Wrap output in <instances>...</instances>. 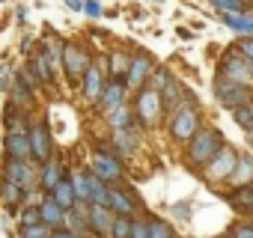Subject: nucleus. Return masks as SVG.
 <instances>
[{
    "mask_svg": "<svg viewBox=\"0 0 253 238\" xmlns=\"http://www.w3.org/2000/svg\"><path fill=\"white\" fill-rule=\"evenodd\" d=\"M170 80H173V75H170L167 69H155V72L149 75V80H146V83H149L152 89H164V86H167Z\"/></svg>",
    "mask_w": 253,
    "mask_h": 238,
    "instance_id": "nucleus-36",
    "label": "nucleus"
},
{
    "mask_svg": "<svg viewBox=\"0 0 253 238\" xmlns=\"http://www.w3.org/2000/svg\"><path fill=\"white\" fill-rule=\"evenodd\" d=\"M51 232H54V229H51L48 223H33V226H21V229H18L21 238H51Z\"/></svg>",
    "mask_w": 253,
    "mask_h": 238,
    "instance_id": "nucleus-34",
    "label": "nucleus"
},
{
    "mask_svg": "<svg viewBox=\"0 0 253 238\" xmlns=\"http://www.w3.org/2000/svg\"><path fill=\"white\" fill-rule=\"evenodd\" d=\"M113 152L116 155H131L134 149H137V134L131 131V128H119V131H113Z\"/></svg>",
    "mask_w": 253,
    "mask_h": 238,
    "instance_id": "nucleus-24",
    "label": "nucleus"
},
{
    "mask_svg": "<svg viewBox=\"0 0 253 238\" xmlns=\"http://www.w3.org/2000/svg\"><path fill=\"white\" fill-rule=\"evenodd\" d=\"M229 182H235L238 188L253 182V155H238V164H235V173Z\"/></svg>",
    "mask_w": 253,
    "mask_h": 238,
    "instance_id": "nucleus-27",
    "label": "nucleus"
},
{
    "mask_svg": "<svg viewBox=\"0 0 253 238\" xmlns=\"http://www.w3.org/2000/svg\"><path fill=\"white\" fill-rule=\"evenodd\" d=\"M235 48H238L247 60H253V36H241V42H238Z\"/></svg>",
    "mask_w": 253,
    "mask_h": 238,
    "instance_id": "nucleus-41",
    "label": "nucleus"
},
{
    "mask_svg": "<svg viewBox=\"0 0 253 238\" xmlns=\"http://www.w3.org/2000/svg\"><path fill=\"white\" fill-rule=\"evenodd\" d=\"M131 226H134L131 214H116L110 226V238H131Z\"/></svg>",
    "mask_w": 253,
    "mask_h": 238,
    "instance_id": "nucleus-28",
    "label": "nucleus"
},
{
    "mask_svg": "<svg viewBox=\"0 0 253 238\" xmlns=\"http://www.w3.org/2000/svg\"><path fill=\"white\" fill-rule=\"evenodd\" d=\"M229 235H232V238H253V226H250V223H235Z\"/></svg>",
    "mask_w": 253,
    "mask_h": 238,
    "instance_id": "nucleus-40",
    "label": "nucleus"
},
{
    "mask_svg": "<svg viewBox=\"0 0 253 238\" xmlns=\"http://www.w3.org/2000/svg\"><path fill=\"white\" fill-rule=\"evenodd\" d=\"M128 60H131V54L113 51V54L107 57V75H122V78H125V72H128Z\"/></svg>",
    "mask_w": 253,
    "mask_h": 238,
    "instance_id": "nucleus-29",
    "label": "nucleus"
},
{
    "mask_svg": "<svg viewBox=\"0 0 253 238\" xmlns=\"http://www.w3.org/2000/svg\"><path fill=\"white\" fill-rule=\"evenodd\" d=\"M209 3L217 12H241L244 9V0H209Z\"/></svg>",
    "mask_w": 253,
    "mask_h": 238,
    "instance_id": "nucleus-37",
    "label": "nucleus"
},
{
    "mask_svg": "<svg viewBox=\"0 0 253 238\" xmlns=\"http://www.w3.org/2000/svg\"><path fill=\"white\" fill-rule=\"evenodd\" d=\"M235 164H238V152H235L229 143H223V146L214 152V158L203 167V179H206V182H211V185H223V182H229V179H232Z\"/></svg>",
    "mask_w": 253,
    "mask_h": 238,
    "instance_id": "nucleus-5",
    "label": "nucleus"
},
{
    "mask_svg": "<svg viewBox=\"0 0 253 238\" xmlns=\"http://www.w3.org/2000/svg\"><path fill=\"white\" fill-rule=\"evenodd\" d=\"M179 89H182V86H179V80H176V78L161 89V95H164V107H170V110H173V107L179 104Z\"/></svg>",
    "mask_w": 253,
    "mask_h": 238,
    "instance_id": "nucleus-35",
    "label": "nucleus"
},
{
    "mask_svg": "<svg viewBox=\"0 0 253 238\" xmlns=\"http://www.w3.org/2000/svg\"><path fill=\"white\" fill-rule=\"evenodd\" d=\"M247 143L253 146V128H247Z\"/></svg>",
    "mask_w": 253,
    "mask_h": 238,
    "instance_id": "nucleus-47",
    "label": "nucleus"
},
{
    "mask_svg": "<svg viewBox=\"0 0 253 238\" xmlns=\"http://www.w3.org/2000/svg\"><path fill=\"white\" fill-rule=\"evenodd\" d=\"M39 211H42V223H48L51 229L66 226V208H63L60 202H54L48 194H45V199L39 202Z\"/></svg>",
    "mask_w": 253,
    "mask_h": 238,
    "instance_id": "nucleus-20",
    "label": "nucleus"
},
{
    "mask_svg": "<svg viewBox=\"0 0 253 238\" xmlns=\"http://www.w3.org/2000/svg\"><path fill=\"white\" fill-rule=\"evenodd\" d=\"M86 66H89V54H86V48L78 45V42H66V54H63V72H66V80H69V83H81Z\"/></svg>",
    "mask_w": 253,
    "mask_h": 238,
    "instance_id": "nucleus-9",
    "label": "nucleus"
},
{
    "mask_svg": "<svg viewBox=\"0 0 253 238\" xmlns=\"http://www.w3.org/2000/svg\"><path fill=\"white\" fill-rule=\"evenodd\" d=\"M30 69L36 72V78H39L42 83H54V69H51V63H48V57H45L42 45L36 48V57L30 60Z\"/></svg>",
    "mask_w": 253,
    "mask_h": 238,
    "instance_id": "nucleus-25",
    "label": "nucleus"
},
{
    "mask_svg": "<svg viewBox=\"0 0 253 238\" xmlns=\"http://www.w3.org/2000/svg\"><path fill=\"white\" fill-rule=\"evenodd\" d=\"M107 208L113 214H134V197H131V191L110 185L107 188Z\"/></svg>",
    "mask_w": 253,
    "mask_h": 238,
    "instance_id": "nucleus-16",
    "label": "nucleus"
},
{
    "mask_svg": "<svg viewBox=\"0 0 253 238\" xmlns=\"http://www.w3.org/2000/svg\"><path fill=\"white\" fill-rule=\"evenodd\" d=\"M3 176H6V179H12V182H18V185H24L27 191L36 185V170H33V164H30V161L6 158V164H3Z\"/></svg>",
    "mask_w": 253,
    "mask_h": 238,
    "instance_id": "nucleus-13",
    "label": "nucleus"
},
{
    "mask_svg": "<svg viewBox=\"0 0 253 238\" xmlns=\"http://www.w3.org/2000/svg\"><path fill=\"white\" fill-rule=\"evenodd\" d=\"M149 238H173V226L161 217H149Z\"/></svg>",
    "mask_w": 253,
    "mask_h": 238,
    "instance_id": "nucleus-33",
    "label": "nucleus"
},
{
    "mask_svg": "<svg viewBox=\"0 0 253 238\" xmlns=\"http://www.w3.org/2000/svg\"><path fill=\"white\" fill-rule=\"evenodd\" d=\"M211 89H214L217 104H220V107H226V110H235V107H241L244 101H250V98H253L250 86H244V83H238V80H232V78H226V75H220V72L214 75Z\"/></svg>",
    "mask_w": 253,
    "mask_h": 238,
    "instance_id": "nucleus-4",
    "label": "nucleus"
},
{
    "mask_svg": "<svg viewBox=\"0 0 253 238\" xmlns=\"http://www.w3.org/2000/svg\"><path fill=\"white\" fill-rule=\"evenodd\" d=\"M24 18H27V12H24V9H15V21H18V24H21V21H24Z\"/></svg>",
    "mask_w": 253,
    "mask_h": 238,
    "instance_id": "nucleus-46",
    "label": "nucleus"
},
{
    "mask_svg": "<svg viewBox=\"0 0 253 238\" xmlns=\"http://www.w3.org/2000/svg\"><path fill=\"white\" fill-rule=\"evenodd\" d=\"M66 3V9H72V12H84V0H63Z\"/></svg>",
    "mask_w": 253,
    "mask_h": 238,
    "instance_id": "nucleus-45",
    "label": "nucleus"
},
{
    "mask_svg": "<svg viewBox=\"0 0 253 238\" xmlns=\"http://www.w3.org/2000/svg\"><path fill=\"white\" fill-rule=\"evenodd\" d=\"M72 188H75L78 202H89V179H86L84 170H75L72 173Z\"/></svg>",
    "mask_w": 253,
    "mask_h": 238,
    "instance_id": "nucleus-31",
    "label": "nucleus"
},
{
    "mask_svg": "<svg viewBox=\"0 0 253 238\" xmlns=\"http://www.w3.org/2000/svg\"><path fill=\"white\" fill-rule=\"evenodd\" d=\"M89 170H92L98 179H104L107 185H113V182H119V179H122V167H119V158H116L113 146H95Z\"/></svg>",
    "mask_w": 253,
    "mask_h": 238,
    "instance_id": "nucleus-6",
    "label": "nucleus"
},
{
    "mask_svg": "<svg viewBox=\"0 0 253 238\" xmlns=\"http://www.w3.org/2000/svg\"><path fill=\"white\" fill-rule=\"evenodd\" d=\"M167 131L176 143H188L197 131H200V107L194 98H182L167 119Z\"/></svg>",
    "mask_w": 253,
    "mask_h": 238,
    "instance_id": "nucleus-2",
    "label": "nucleus"
},
{
    "mask_svg": "<svg viewBox=\"0 0 253 238\" xmlns=\"http://www.w3.org/2000/svg\"><path fill=\"white\" fill-rule=\"evenodd\" d=\"M152 72H155V60L146 51H134L128 60V72H125V83H128V89H140L146 86Z\"/></svg>",
    "mask_w": 253,
    "mask_h": 238,
    "instance_id": "nucleus-10",
    "label": "nucleus"
},
{
    "mask_svg": "<svg viewBox=\"0 0 253 238\" xmlns=\"http://www.w3.org/2000/svg\"><path fill=\"white\" fill-rule=\"evenodd\" d=\"M63 176H66V173H63V164H60V161H45V164H42V176H39V188H42L45 194H51L54 185H57Z\"/></svg>",
    "mask_w": 253,
    "mask_h": 238,
    "instance_id": "nucleus-23",
    "label": "nucleus"
},
{
    "mask_svg": "<svg viewBox=\"0 0 253 238\" xmlns=\"http://www.w3.org/2000/svg\"><path fill=\"white\" fill-rule=\"evenodd\" d=\"M113 211L107 208V205H92L89 202V208H86V220H89V232L92 235H98V238H104V235H110V226H113Z\"/></svg>",
    "mask_w": 253,
    "mask_h": 238,
    "instance_id": "nucleus-15",
    "label": "nucleus"
},
{
    "mask_svg": "<svg viewBox=\"0 0 253 238\" xmlns=\"http://www.w3.org/2000/svg\"><path fill=\"white\" fill-rule=\"evenodd\" d=\"M223 24L229 30H235L238 36H253V9H241V12H220Z\"/></svg>",
    "mask_w": 253,
    "mask_h": 238,
    "instance_id": "nucleus-18",
    "label": "nucleus"
},
{
    "mask_svg": "<svg viewBox=\"0 0 253 238\" xmlns=\"http://www.w3.org/2000/svg\"><path fill=\"white\" fill-rule=\"evenodd\" d=\"M84 12L89 18H98L101 15V3H98V0H84Z\"/></svg>",
    "mask_w": 253,
    "mask_h": 238,
    "instance_id": "nucleus-42",
    "label": "nucleus"
},
{
    "mask_svg": "<svg viewBox=\"0 0 253 238\" xmlns=\"http://www.w3.org/2000/svg\"><path fill=\"white\" fill-rule=\"evenodd\" d=\"M229 202H232L235 208H253V182L235 188V191L229 194Z\"/></svg>",
    "mask_w": 253,
    "mask_h": 238,
    "instance_id": "nucleus-30",
    "label": "nucleus"
},
{
    "mask_svg": "<svg viewBox=\"0 0 253 238\" xmlns=\"http://www.w3.org/2000/svg\"><path fill=\"white\" fill-rule=\"evenodd\" d=\"M27 194H30V191H27L24 185L12 182V179H6V176L0 179V202H3L9 211H12V208H18V205L27 199Z\"/></svg>",
    "mask_w": 253,
    "mask_h": 238,
    "instance_id": "nucleus-17",
    "label": "nucleus"
},
{
    "mask_svg": "<svg viewBox=\"0 0 253 238\" xmlns=\"http://www.w3.org/2000/svg\"><path fill=\"white\" fill-rule=\"evenodd\" d=\"M131 113H134V107H128V101H122V104H116L113 110H107V113H104V122H107V128H110V131L131 128Z\"/></svg>",
    "mask_w": 253,
    "mask_h": 238,
    "instance_id": "nucleus-19",
    "label": "nucleus"
},
{
    "mask_svg": "<svg viewBox=\"0 0 253 238\" xmlns=\"http://www.w3.org/2000/svg\"><path fill=\"white\" fill-rule=\"evenodd\" d=\"M86 179H89V202L92 205H107V182L104 179H98L92 170H86Z\"/></svg>",
    "mask_w": 253,
    "mask_h": 238,
    "instance_id": "nucleus-26",
    "label": "nucleus"
},
{
    "mask_svg": "<svg viewBox=\"0 0 253 238\" xmlns=\"http://www.w3.org/2000/svg\"><path fill=\"white\" fill-rule=\"evenodd\" d=\"M48 197H51L54 202H60L66 211L75 208V205H78V197H75V188H72V176H63V179L54 185V191H51Z\"/></svg>",
    "mask_w": 253,
    "mask_h": 238,
    "instance_id": "nucleus-21",
    "label": "nucleus"
},
{
    "mask_svg": "<svg viewBox=\"0 0 253 238\" xmlns=\"http://www.w3.org/2000/svg\"><path fill=\"white\" fill-rule=\"evenodd\" d=\"M27 134H30L33 161H36V164H45V161H51V155H54V140H51V128H48V122H45V119H36V122H30Z\"/></svg>",
    "mask_w": 253,
    "mask_h": 238,
    "instance_id": "nucleus-8",
    "label": "nucleus"
},
{
    "mask_svg": "<svg viewBox=\"0 0 253 238\" xmlns=\"http://www.w3.org/2000/svg\"><path fill=\"white\" fill-rule=\"evenodd\" d=\"M232 119H235V122L247 131V128H253V98L250 101H244L241 107H235L232 110Z\"/></svg>",
    "mask_w": 253,
    "mask_h": 238,
    "instance_id": "nucleus-32",
    "label": "nucleus"
},
{
    "mask_svg": "<svg viewBox=\"0 0 253 238\" xmlns=\"http://www.w3.org/2000/svg\"><path fill=\"white\" fill-rule=\"evenodd\" d=\"M220 75H226V78H232V80H238L244 86H253V60H247L232 45V51L223 54V60H220Z\"/></svg>",
    "mask_w": 253,
    "mask_h": 238,
    "instance_id": "nucleus-7",
    "label": "nucleus"
},
{
    "mask_svg": "<svg viewBox=\"0 0 253 238\" xmlns=\"http://www.w3.org/2000/svg\"><path fill=\"white\" fill-rule=\"evenodd\" d=\"M51 238H81V235L72 232V229H66V226H57V229L51 232Z\"/></svg>",
    "mask_w": 253,
    "mask_h": 238,
    "instance_id": "nucleus-43",
    "label": "nucleus"
},
{
    "mask_svg": "<svg viewBox=\"0 0 253 238\" xmlns=\"http://www.w3.org/2000/svg\"><path fill=\"white\" fill-rule=\"evenodd\" d=\"M125 95H128V83H125V78H122V75H107V80H104V86H101V95H98V101H95L98 113L113 110L116 104L125 101Z\"/></svg>",
    "mask_w": 253,
    "mask_h": 238,
    "instance_id": "nucleus-11",
    "label": "nucleus"
},
{
    "mask_svg": "<svg viewBox=\"0 0 253 238\" xmlns=\"http://www.w3.org/2000/svg\"><path fill=\"white\" fill-rule=\"evenodd\" d=\"M131 238H149V220H134Z\"/></svg>",
    "mask_w": 253,
    "mask_h": 238,
    "instance_id": "nucleus-39",
    "label": "nucleus"
},
{
    "mask_svg": "<svg viewBox=\"0 0 253 238\" xmlns=\"http://www.w3.org/2000/svg\"><path fill=\"white\" fill-rule=\"evenodd\" d=\"M161 113H164V95H161V89H152L149 83L140 86L137 95H134V116H137V122L143 128H152L161 119Z\"/></svg>",
    "mask_w": 253,
    "mask_h": 238,
    "instance_id": "nucleus-3",
    "label": "nucleus"
},
{
    "mask_svg": "<svg viewBox=\"0 0 253 238\" xmlns=\"http://www.w3.org/2000/svg\"><path fill=\"white\" fill-rule=\"evenodd\" d=\"M33 223H42V211H39V205H27V208L21 211V226H33Z\"/></svg>",
    "mask_w": 253,
    "mask_h": 238,
    "instance_id": "nucleus-38",
    "label": "nucleus"
},
{
    "mask_svg": "<svg viewBox=\"0 0 253 238\" xmlns=\"http://www.w3.org/2000/svg\"><path fill=\"white\" fill-rule=\"evenodd\" d=\"M173 214L182 217V220H191V208L188 205H173Z\"/></svg>",
    "mask_w": 253,
    "mask_h": 238,
    "instance_id": "nucleus-44",
    "label": "nucleus"
},
{
    "mask_svg": "<svg viewBox=\"0 0 253 238\" xmlns=\"http://www.w3.org/2000/svg\"><path fill=\"white\" fill-rule=\"evenodd\" d=\"M223 146V134L217 131V128H211V125H200V131L185 143V161L191 164V167H197V170H203L211 158H214V152Z\"/></svg>",
    "mask_w": 253,
    "mask_h": 238,
    "instance_id": "nucleus-1",
    "label": "nucleus"
},
{
    "mask_svg": "<svg viewBox=\"0 0 253 238\" xmlns=\"http://www.w3.org/2000/svg\"><path fill=\"white\" fill-rule=\"evenodd\" d=\"M42 51H45V57H48V63H51V69H54V75H60V69H63V54H66V42L57 39V36H48V39L42 42Z\"/></svg>",
    "mask_w": 253,
    "mask_h": 238,
    "instance_id": "nucleus-22",
    "label": "nucleus"
},
{
    "mask_svg": "<svg viewBox=\"0 0 253 238\" xmlns=\"http://www.w3.org/2000/svg\"><path fill=\"white\" fill-rule=\"evenodd\" d=\"M104 75H101V69H98V63H89L86 66V72H84V78H81V95L86 98V101H98V95H101V86H104Z\"/></svg>",
    "mask_w": 253,
    "mask_h": 238,
    "instance_id": "nucleus-14",
    "label": "nucleus"
},
{
    "mask_svg": "<svg viewBox=\"0 0 253 238\" xmlns=\"http://www.w3.org/2000/svg\"><path fill=\"white\" fill-rule=\"evenodd\" d=\"M6 158H18V161H33V149H30V134L24 128H12L3 140Z\"/></svg>",
    "mask_w": 253,
    "mask_h": 238,
    "instance_id": "nucleus-12",
    "label": "nucleus"
}]
</instances>
